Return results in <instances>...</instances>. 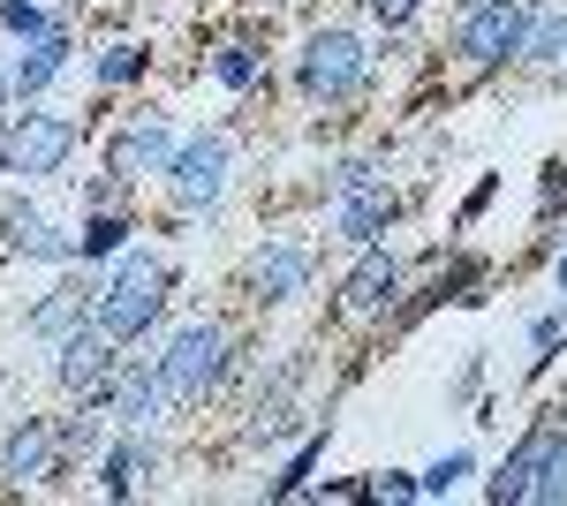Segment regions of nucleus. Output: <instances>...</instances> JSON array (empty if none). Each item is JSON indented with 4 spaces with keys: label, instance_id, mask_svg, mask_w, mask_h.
<instances>
[{
    "label": "nucleus",
    "instance_id": "nucleus-1",
    "mask_svg": "<svg viewBox=\"0 0 567 506\" xmlns=\"http://www.w3.org/2000/svg\"><path fill=\"white\" fill-rule=\"evenodd\" d=\"M167 265L152 250H122V265L99 280V302H91V318H99V333L114 340V348H130V340H144V326L159 318V302H167Z\"/></svg>",
    "mask_w": 567,
    "mask_h": 506
},
{
    "label": "nucleus",
    "instance_id": "nucleus-2",
    "mask_svg": "<svg viewBox=\"0 0 567 506\" xmlns=\"http://www.w3.org/2000/svg\"><path fill=\"white\" fill-rule=\"evenodd\" d=\"M152 371H159V385H167L175 409H205L213 385L227 379V326H213V318H205V326H182V333L159 348Z\"/></svg>",
    "mask_w": 567,
    "mask_h": 506
},
{
    "label": "nucleus",
    "instance_id": "nucleus-3",
    "mask_svg": "<svg viewBox=\"0 0 567 506\" xmlns=\"http://www.w3.org/2000/svg\"><path fill=\"white\" fill-rule=\"evenodd\" d=\"M363 76H371V53H363L355 31H310L303 53H296V84L318 106H349L355 91H363Z\"/></svg>",
    "mask_w": 567,
    "mask_h": 506
},
{
    "label": "nucleus",
    "instance_id": "nucleus-4",
    "mask_svg": "<svg viewBox=\"0 0 567 506\" xmlns=\"http://www.w3.org/2000/svg\"><path fill=\"white\" fill-rule=\"evenodd\" d=\"M523 31H529V0H462L454 53L470 69H499V61H523Z\"/></svg>",
    "mask_w": 567,
    "mask_h": 506
},
{
    "label": "nucleus",
    "instance_id": "nucleus-5",
    "mask_svg": "<svg viewBox=\"0 0 567 506\" xmlns=\"http://www.w3.org/2000/svg\"><path fill=\"white\" fill-rule=\"evenodd\" d=\"M227 136L219 128H197V136H182L175 159H167V197H175V211H213L219 197H227Z\"/></svg>",
    "mask_w": 567,
    "mask_h": 506
},
{
    "label": "nucleus",
    "instance_id": "nucleus-6",
    "mask_svg": "<svg viewBox=\"0 0 567 506\" xmlns=\"http://www.w3.org/2000/svg\"><path fill=\"white\" fill-rule=\"evenodd\" d=\"M84 144V122H69V114H16L8 122V167L16 182H45V174L69 167V152Z\"/></svg>",
    "mask_w": 567,
    "mask_h": 506
},
{
    "label": "nucleus",
    "instance_id": "nucleus-7",
    "mask_svg": "<svg viewBox=\"0 0 567 506\" xmlns=\"http://www.w3.org/2000/svg\"><path fill=\"white\" fill-rule=\"evenodd\" d=\"M53 348H61V355H53V379L69 385V393H84V401H106V379H114V340L99 333V318L69 326Z\"/></svg>",
    "mask_w": 567,
    "mask_h": 506
},
{
    "label": "nucleus",
    "instance_id": "nucleus-8",
    "mask_svg": "<svg viewBox=\"0 0 567 506\" xmlns=\"http://www.w3.org/2000/svg\"><path fill=\"white\" fill-rule=\"evenodd\" d=\"M175 159V128L159 122V114H136V122L114 128V144H106V174L114 182H144V174H167Z\"/></svg>",
    "mask_w": 567,
    "mask_h": 506
},
{
    "label": "nucleus",
    "instance_id": "nucleus-9",
    "mask_svg": "<svg viewBox=\"0 0 567 506\" xmlns=\"http://www.w3.org/2000/svg\"><path fill=\"white\" fill-rule=\"evenodd\" d=\"M393 302H401V257H386L379 242L355 257V272L341 280V310L349 318H386Z\"/></svg>",
    "mask_w": 567,
    "mask_h": 506
},
{
    "label": "nucleus",
    "instance_id": "nucleus-10",
    "mask_svg": "<svg viewBox=\"0 0 567 506\" xmlns=\"http://www.w3.org/2000/svg\"><path fill=\"white\" fill-rule=\"evenodd\" d=\"M393 211H401V197H393L386 182L371 174V182H355V189H341V197H333V227L349 235L355 250H371V242L393 227Z\"/></svg>",
    "mask_w": 567,
    "mask_h": 506
},
{
    "label": "nucleus",
    "instance_id": "nucleus-11",
    "mask_svg": "<svg viewBox=\"0 0 567 506\" xmlns=\"http://www.w3.org/2000/svg\"><path fill=\"white\" fill-rule=\"evenodd\" d=\"M0 250L8 257H39V265H76V235H61L53 219H39L31 205L0 211Z\"/></svg>",
    "mask_w": 567,
    "mask_h": 506
},
{
    "label": "nucleus",
    "instance_id": "nucleus-12",
    "mask_svg": "<svg viewBox=\"0 0 567 506\" xmlns=\"http://www.w3.org/2000/svg\"><path fill=\"white\" fill-rule=\"evenodd\" d=\"M310 272H318L310 242H265L258 265H250V288H258V302H296L310 296Z\"/></svg>",
    "mask_w": 567,
    "mask_h": 506
},
{
    "label": "nucleus",
    "instance_id": "nucleus-13",
    "mask_svg": "<svg viewBox=\"0 0 567 506\" xmlns=\"http://www.w3.org/2000/svg\"><path fill=\"white\" fill-rule=\"evenodd\" d=\"M106 401H114L122 431H144V423H159V409H167V385H159V371H144V363H114Z\"/></svg>",
    "mask_w": 567,
    "mask_h": 506
},
{
    "label": "nucleus",
    "instance_id": "nucleus-14",
    "mask_svg": "<svg viewBox=\"0 0 567 506\" xmlns=\"http://www.w3.org/2000/svg\"><path fill=\"white\" fill-rule=\"evenodd\" d=\"M553 431H560V416H553V423H529V431H523V446H515V454L499 462V476L484 484V492H492V506L529 499V484H537V468H545V446H553Z\"/></svg>",
    "mask_w": 567,
    "mask_h": 506
},
{
    "label": "nucleus",
    "instance_id": "nucleus-15",
    "mask_svg": "<svg viewBox=\"0 0 567 506\" xmlns=\"http://www.w3.org/2000/svg\"><path fill=\"white\" fill-rule=\"evenodd\" d=\"M45 468H53V423L23 416L8 431V446H0V476H8V484H39Z\"/></svg>",
    "mask_w": 567,
    "mask_h": 506
},
{
    "label": "nucleus",
    "instance_id": "nucleus-16",
    "mask_svg": "<svg viewBox=\"0 0 567 506\" xmlns=\"http://www.w3.org/2000/svg\"><path fill=\"white\" fill-rule=\"evenodd\" d=\"M91 302H99V280H91V272H69V280H61L39 310H31V333L61 340L69 326H84V318H91Z\"/></svg>",
    "mask_w": 567,
    "mask_h": 506
},
{
    "label": "nucleus",
    "instance_id": "nucleus-17",
    "mask_svg": "<svg viewBox=\"0 0 567 506\" xmlns=\"http://www.w3.org/2000/svg\"><path fill=\"white\" fill-rule=\"evenodd\" d=\"M61 69H69V39H61V31H45V39H23V53L8 61V84H16V99H39Z\"/></svg>",
    "mask_w": 567,
    "mask_h": 506
},
{
    "label": "nucleus",
    "instance_id": "nucleus-18",
    "mask_svg": "<svg viewBox=\"0 0 567 506\" xmlns=\"http://www.w3.org/2000/svg\"><path fill=\"white\" fill-rule=\"evenodd\" d=\"M152 468H159V446H152L144 431H130V438H122V446H114V454L99 462V484H106L114 499H130V492H136V476H152Z\"/></svg>",
    "mask_w": 567,
    "mask_h": 506
},
{
    "label": "nucleus",
    "instance_id": "nucleus-19",
    "mask_svg": "<svg viewBox=\"0 0 567 506\" xmlns=\"http://www.w3.org/2000/svg\"><path fill=\"white\" fill-rule=\"evenodd\" d=\"M523 61H567V8H545V16H529Z\"/></svg>",
    "mask_w": 567,
    "mask_h": 506
},
{
    "label": "nucleus",
    "instance_id": "nucleus-20",
    "mask_svg": "<svg viewBox=\"0 0 567 506\" xmlns=\"http://www.w3.org/2000/svg\"><path fill=\"white\" fill-rule=\"evenodd\" d=\"M529 499H537V506H560L567 499V416H560V431H553V446H545V468H537Z\"/></svg>",
    "mask_w": 567,
    "mask_h": 506
},
{
    "label": "nucleus",
    "instance_id": "nucleus-21",
    "mask_svg": "<svg viewBox=\"0 0 567 506\" xmlns=\"http://www.w3.org/2000/svg\"><path fill=\"white\" fill-rule=\"evenodd\" d=\"M130 235H136L130 219H114V211H91L84 235H76V257H114L122 242H130Z\"/></svg>",
    "mask_w": 567,
    "mask_h": 506
},
{
    "label": "nucleus",
    "instance_id": "nucleus-22",
    "mask_svg": "<svg viewBox=\"0 0 567 506\" xmlns=\"http://www.w3.org/2000/svg\"><path fill=\"white\" fill-rule=\"evenodd\" d=\"M213 76L227 91H250V84H258V53H250V45H219V53H213Z\"/></svg>",
    "mask_w": 567,
    "mask_h": 506
},
{
    "label": "nucleus",
    "instance_id": "nucleus-23",
    "mask_svg": "<svg viewBox=\"0 0 567 506\" xmlns=\"http://www.w3.org/2000/svg\"><path fill=\"white\" fill-rule=\"evenodd\" d=\"M470 454H439L432 468H424V476H416V484H424V492H432V499H446V492H454V484H462V476H470Z\"/></svg>",
    "mask_w": 567,
    "mask_h": 506
},
{
    "label": "nucleus",
    "instance_id": "nucleus-24",
    "mask_svg": "<svg viewBox=\"0 0 567 506\" xmlns=\"http://www.w3.org/2000/svg\"><path fill=\"white\" fill-rule=\"evenodd\" d=\"M0 23H8L16 39H45V31H53V23H45V8H39V0H0Z\"/></svg>",
    "mask_w": 567,
    "mask_h": 506
},
{
    "label": "nucleus",
    "instance_id": "nucleus-25",
    "mask_svg": "<svg viewBox=\"0 0 567 506\" xmlns=\"http://www.w3.org/2000/svg\"><path fill=\"white\" fill-rule=\"evenodd\" d=\"M136 76H144V53L136 45H106L99 53V84H136Z\"/></svg>",
    "mask_w": 567,
    "mask_h": 506
},
{
    "label": "nucleus",
    "instance_id": "nucleus-26",
    "mask_svg": "<svg viewBox=\"0 0 567 506\" xmlns=\"http://www.w3.org/2000/svg\"><path fill=\"white\" fill-rule=\"evenodd\" d=\"M318 454H326V438H310L303 454H296V462H288V476H280V484H272V499H296V492H303V484H310V468H318Z\"/></svg>",
    "mask_w": 567,
    "mask_h": 506
},
{
    "label": "nucleus",
    "instance_id": "nucleus-27",
    "mask_svg": "<svg viewBox=\"0 0 567 506\" xmlns=\"http://www.w3.org/2000/svg\"><path fill=\"white\" fill-rule=\"evenodd\" d=\"M560 333H567V310H545V318L529 326V348H537V363H545V355L560 348Z\"/></svg>",
    "mask_w": 567,
    "mask_h": 506
},
{
    "label": "nucleus",
    "instance_id": "nucleus-28",
    "mask_svg": "<svg viewBox=\"0 0 567 506\" xmlns=\"http://www.w3.org/2000/svg\"><path fill=\"white\" fill-rule=\"evenodd\" d=\"M416 8H424V0H371V16H379V23H386V31H401V23H409V16H416Z\"/></svg>",
    "mask_w": 567,
    "mask_h": 506
},
{
    "label": "nucleus",
    "instance_id": "nucleus-29",
    "mask_svg": "<svg viewBox=\"0 0 567 506\" xmlns=\"http://www.w3.org/2000/svg\"><path fill=\"white\" fill-rule=\"evenodd\" d=\"M8 99H16V84H8V61H0V122H8Z\"/></svg>",
    "mask_w": 567,
    "mask_h": 506
},
{
    "label": "nucleus",
    "instance_id": "nucleus-30",
    "mask_svg": "<svg viewBox=\"0 0 567 506\" xmlns=\"http://www.w3.org/2000/svg\"><path fill=\"white\" fill-rule=\"evenodd\" d=\"M8 122H16V114H8ZM8 122H0V167H8Z\"/></svg>",
    "mask_w": 567,
    "mask_h": 506
},
{
    "label": "nucleus",
    "instance_id": "nucleus-31",
    "mask_svg": "<svg viewBox=\"0 0 567 506\" xmlns=\"http://www.w3.org/2000/svg\"><path fill=\"white\" fill-rule=\"evenodd\" d=\"M560 288H567V257H560Z\"/></svg>",
    "mask_w": 567,
    "mask_h": 506
}]
</instances>
